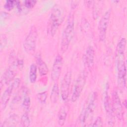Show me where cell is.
I'll use <instances>...</instances> for the list:
<instances>
[{
  "mask_svg": "<svg viewBox=\"0 0 127 127\" xmlns=\"http://www.w3.org/2000/svg\"><path fill=\"white\" fill-rule=\"evenodd\" d=\"M30 106V97L28 96L27 93H25L24 97V99L23 100V102H22V107L26 112H28L29 111Z\"/></svg>",
  "mask_w": 127,
  "mask_h": 127,
  "instance_id": "obj_22",
  "label": "cell"
},
{
  "mask_svg": "<svg viewBox=\"0 0 127 127\" xmlns=\"http://www.w3.org/2000/svg\"><path fill=\"white\" fill-rule=\"evenodd\" d=\"M64 12L63 8L56 6L52 9L47 26V33L50 36L55 35L64 21Z\"/></svg>",
  "mask_w": 127,
  "mask_h": 127,
  "instance_id": "obj_1",
  "label": "cell"
},
{
  "mask_svg": "<svg viewBox=\"0 0 127 127\" xmlns=\"http://www.w3.org/2000/svg\"><path fill=\"white\" fill-rule=\"evenodd\" d=\"M111 15V10H107L102 16L99 23L98 30L100 40L104 41L106 38L107 28L109 25Z\"/></svg>",
  "mask_w": 127,
  "mask_h": 127,
  "instance_id": "obj_7",
  "label": "cell"
},
{
  "mask_svg": "<svg viewBox=\"0 0 127 127\" xmlns=\"http://www.w3.org/2000/svg\"><path fill=\"white\" fill-rule=\"evenodd\" d=\"M37 97L39 102L42 104H44L46 102L47 99V93L46 91L39 93L37 95Z\"/></svg>",
  "mask_w": 127,
  "mask_h": 127,
  "instance_id": "obj_23",
  "label": "cell"
},
{
  "mask_svg": "<svg viewBox=\"0 0 127 127\" xmlns=\"http://www.w3.org/2000/svg\"><path fill=\"white\" fill-rule=\"evenodd\" d=\"M74 32L73 17L71 15L68 18L67 24L65 27L62 36L61 50L62 53H65L68 48L73 37Z\"/></svg>",
  "mask_w": 127,
  "mask_h": 127,
  "instance_id": "obj_2",
  "label": "cell"
},
{
  "mask_svg": "<svg viewBox=\"0 0 127 127\" xmlns=\"http://www.w3.org/2000/svg\"><path fill=\"white\" fill-rule=\"evenodd\" d=\"M98 94L97 92H93L91 95L89 100L83 108L79 118V122L82 126H85V124L90 116L92 115L96 108Z\"/></svg>",
  "mask_w": 127,
  "mask_h": 127,
  "instance_id": "obj_3",
  "label": "cell"
},
{
  "mask_svg": "<svg viewBox=\"0 0 127 127\" xmlns=\"http://www.w3.org/2000/svg\"><path fill=\"white\" fill-rule=\"evenodd\" d=\"M37 37V28L35 26H32L23 43L24 49L27 53L31 54L35 51Z\"/></svg>",
  "mask_w": 127,
  "mask_h": 127,
  "instance_id": "obj_4",
  "label": "cell"
},
{
  "mask_svg": "<svg viewBox=\"0 0 127 127\" xmlns=\"http://www.w3.org/2000/svg\"><path fill=\"white\" fill-rule=\"evenodd\" d=\"M20 126L23 127H29L30 125V120L28 112H25L22 115L20 118Z\"/></svg>",
  "mask_w": 127,
  "mask_h": 127,
  "instance_id": "obj_21",
  "label": "cell"
},
{
  "mask_svg": "<svg viewBox=\"0 0 127 127\" xmlns=\"http://www.w3.org/2000/svg\"><path fill=\"white\" fill-rule=\"evenodd\" d=\"M37 1L32 0H27L24 1V5L27 9H30L33 7V6L36 4Z\"/></svg>",
  "mask_w": 127,
  "mask_h": 127,
  "instance_id": "obj_25",
  "label": "cell"
},
{
  "mask_svg": "<svg viewBox=\"0 0 127 127\" xmlns=\"http://www.w3.org/2000/svg\"><path fill=\"white\" fill-rule=\"evenodd\" d=\"M37 65L32 64H31L29 69V80L31 83H35L37 79Z\"/></svg>",
  "mask_w": 127,
  "mask_h": 127,
  "instance_id": "obj_20",
  "label": "cell"
},
{
  "mask_svg": "<svg viewBox=\"0 0 127 127\" xmlns=\"http://www.w3.org/2000/svg\"><path fill=\"white\" fill-rule=\"evenodd\" d=\"M16 5V1L15 0H7L6 1L4 7V8L8 10H11L14 6Z\"/></svg>",
  "mask_w": 127,
  "mask_h": 127,
  "instance_id": "obj_24",
  "label": "cell"
},
{
  "mask_svg": "<svg viewBox=\"0 0 127 127\" xmlns=\"http://www.w3.org/2000/svg\"><path fill=\"white\" fill-rule=\"evenodd\" d=\"M6 36L3 34L1 35L0 37V51H2V49L5 47V45L6 44Z\"/></svg>",
  "mask_w": 127,
  "mask_h": 127,
  "instance_id": "obj_27",
  "label": "cell"
},
{
  "mask_svg": "<svg viewBox=\"0 0 127 127\" xmlns=\"http://www.w3.org/2000/svg\"><path fill=\"white\" fill-rule=\"evenodd\" d=\"M37 66L41 76L45 75L48 72V66L40 56H38L37 58Z\"/></svg>",
  "mask_w": 127,
  "mask_h": 127,
  "instance_id": "obj_16",
  "label": "cell"
},
{
  "mask_svg": "<svg viewBox=\"0 0 127 127\" xmlns=\"http://www.w3.org/2000/svg\"><path fill=\"white\" fill-rule=\"evenodd\" d=\"M63 66V58L61 55L58 54L55 59L52 70L51 74V79L53 81H57L61 74Z\"/></svg>",
  "mask_w": 127,
  "mask_h": 127,
  "instance_id": "obj_11",
  "label": "cell"
},
{
  "mask_svg": "<svg viewBox=\"0 0 127 127\" xmlns=\"http://www.w3.org/2000/svg\"><path fill=\"white\" fill-rule=\"evenodd\" d=\"M71 80V73L70 71H67L63 78L61 85V96L64 101L66 100L69 96Z\"/></svg>",
  "mask_w": 127,
  "mask_h": 127,
  "instance_id": "obj_9",
  "label": "cell"
},
{
  "mask_svg": "<svg viewBox=\"0 0 127 127\" xmlns=\"http://www.w3.org/2000/svg\"><path fill=\"white\" fill-rule=\"evenodd\" d=\"M111 103L114 115L119 120L122 119L123 117V106L118 94L116 91H114L112 94Z\"/></svg>",
  "mask_w": 127,
  "mask_h": 127,
  "instance_id": "obj_10",
  "label": "cell"
},
{
  "mask_svg": "<svg viewBox=\"0 0 127 127\" xmlns=\"http://www.w3.org/2000/svg\"><path fill=\"white\" fill-rule=\"evenodd\" d=\"M118 70V84L121 88H124L126 84V66L125 60L116 61Z\"/></svg>",
  "mask_w": 127,
  "mask_h": 127,
  "instance_id": "obj_8",
  "label": "cell"
},
{
  "mask_svg": "<svg viewBox=\"0 0 127 127\" xmlns=\"http://www.w3.org/2000/svg\"><path fill=\"white\" fill-rule=\"evenodd\" d=\"M90 126L92 127H102L103 126V121L100 117H98L96 118L94 123L91 125Z\"/></svg>",
  "mask_w": 127,
  "mask_h": 127,
  "instance_id": "obj_26",
  "label": "cell"
},
{
  "mask_svg": "<svg viewBox=\"0 0 127 127\" xmlns=\"http://www.w3.org/2000/svg\"><path fill=\"white\" fill-rule=\"evenodd\" d=\"M87 78V73L85 70L82 71L78 75L74 86L71 101L73 102L76 101L80 97L81 93L85 85Z\"/></svg>",
  "mask_w": 127,
  "mask_h": 127,
  "instance_id": "obj_5",
  "label": "cell"
},
{
  "mask_svg": "<svg viewBox=\"0 0 127 127\" xmlns=\"http://www.w3.org/2000/svg\"><path fill=\"white\" fill-rule=\"evenodd\" d=\"M59 94L60 90L59 86L57 83H55L53 86L50 95V100L52 103L55 104L57 102L59 98Z\"/></svg>",
  "mask_w": 127,
  "mask_h": 127,
  "instance_id": "obj_18",
  "label": "cell"
},
{
  "mask_svg": "<svg viewBox=\"0 0 127 127\" xmlns=\"http://www.w3.org/2000/svg\"><path fill=\"white\" fill-rule=\"evenodd\" d=\"M104 106L105 110L106 112L107 115L108 117V124L113 126V119H114V113L112 110V103L111 100H110V98L108 94V85L107 84V86L106 87V90L104 93Z\"/></svg>",
  "mask_w": 127,
  "mask_h": 127,
  "instance_id": "obj_12",
  "label": "cell"
},
{
  "mask_svg": "<svg viewBox=\"0 0 127 127\" xmlns=\"http://www.w3.org/2000/svg\"><path fill=\"white\" fill-rule=\"evenodd\" d=\"M18 122V117L16 114H12L3 122L0 127H14L16 126Z\"/></svg>",
  "mask_w": 127,
  "mask_h": 127,
  "instance_id": "obj_17",
  "label": "cell"
},
{
  "mask_svg": "<svg viewBox=\"0 0 127 127\" xmlns=\"http://www.w3.org/2000/svg\"><path fill=\"white\" fill-rule=\"evenodd\" d=\"M126 46V40L125 38H122L119 42L116 51V55H125Z\"/></svg>",
  "mask_w": 127,
  "mask_h": 127,
  "instance_id": "obj_19",
  "label": "cell"
},
{
  "mask_svg": "<svg viewBox=\"0 0 127 127\" xmlns=\"http://www.w3.org/2000/svg\"><path fill=\"white\" fill-rule=\"evenodd\" d=\"M95 51L92 46H89L87 48L84 56V61L88 69L91 71L94 64Z\"/></svg>",
  "mask_w": 127,
  "mask_h": 127,
  "instance_id": "obj_13",
  "label": "cell"
},
{
  "mask_svg": "<svg viewBox=\"0 0 127 127\" xmlns=\"http://www.w3.org/2000/svg\"><path fill=\"white\" fill-rule=\"evenodd\" d=\"M67 106L65 105L62 106L59 110L58 114V123L59 125H64L67 115Z\"/></svg>",
  "mask_w": 127,
  "mask_h": 127,
  "instance_id": "obj_15",
  "label": "cell"
},
{
  "mask_svg": "<svg viewBox=\"0 0 127 127\" xmlns=\"http://www.w3.org/2000/svg\"><path fill=\"white\" fill-rule=\"evenodd\" d=\"M13 90H14V88L12 85L11 84L3 92L1 97L0 100V107L1 110L4 109L6 107Z\"/></svg>",
  "mask_w": 127,
  "mask_h": 127,
  "instance_id": "obj_14",
  "label": "cell"
},
{
  "mask_svg": "<svg viewBox=\"0 0 127 127\" xmlns=\"http://www.w3.org/2000/svg\"><path fill=\"white\" fill-rule=\"evenodd\" d=\"M10 65L6 69L1 76L0 80V86L2 87L4 84H7L14 78L17 68L19 67L18 60L9 63Z\"/></svg>",
  "mask_w": 127,
  "mask_h": 127,
  "instance_id": "obj_6",
  "label": "cell"
}]
</instances>
